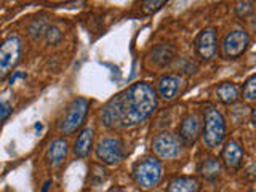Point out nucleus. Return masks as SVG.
<instances>
[{
  "instance_id": "2eb2a0df",
  "label": "nucleus",
  "mask_w": 256,
  "mask_h": 192,
  "mask_svg": "<svg viewBox=\"0 0 256 192\" xmlns=\"http://www.w3.org/2000/svg\"><path fill=\"white\" fill-rule=\"evenodd\" d=\"M69 152V142L62 138H58L52 141V144L48 146V160L53 166L62 164V160L68 157Z\"/></svg>"
},
{
  "instance_id": "dca6fc26",
  "label": "nucleus",
  "mask_w": 256,
  "mask_h": 192,
  "mask_svg": "<svg viewBox=\"0 0 256 192\" xmlns=\"http://www.w3.org/2000/svg\"><path fill=\"white\" fill-rule=\"evenodd\" d=\"M216 98L224 104H234L240 98V88L232 82H224L216 88Z\"/></svg>"
},
{
  "instance_id": "f03ea898",
  "label": "nucleus",
  "mask_w": 256,
  "mask_h": 192,
  "mask_svg": "<svg viewBox=\"0 0 256 192\" xmlns=\"http://www.w3.org/2000/svg\"><path fill=\"white\" fill-rule=\"evenodd\" d=\"M202 138L208 149L220 148L224 138H226V120H224L221 112L213 106H208L205 109V125Z\"/></svg>"
},
{
  "instance_id": "6ab92c4d",
  "label": "nucleus",
  "mask_w": 256,
  "mask_h": 192,
  "mask_svg": "<svg viewBox=\"0 0 256 192\" xmlns=\"http://www.w3.org/2000/svg\"><path fill=\"white\" fill-rule=\"evenodd\" d=\"M46 29L48 28H46V24H45L44 20H40V21L36 20L29 26V32H30V36L34 37V38H40V37H42V34H44V32H46Z\"/></svg>"
},
{
  "instance_id": "9d476101",
  "label": "nucleus",
  "mask_w": 256,
  "mask_h": 192,
  "mask_svg": "<svg viewBox=\"0 0 256 192\" xmlns=\"http://www.w3.org/2000/svg\"><path fill=\"white\" fill-rule=\"evenodd\" d=\"M200 130H202L200 118L196 114H189L182 118V122L180 125L178 138L181 140L182 144H194L200 136Z\"/></svg>"
},
{
  "instance_id": "20e7f679",
  "label": "nucleus",
  "mask_w": 256,
  "mask_h": 192,
  "mask_svg": "<svg viewBox=\"0 0 256 192\" xmlns=\"http://www.w3.org/2000/svg\"><path fill=\"white\" fill-rule=\"evenodd\" d=\"M22 54V42L18 36L6 37L0 45V78L10 76Z\"/></svg>"
},
{
  "instance_id": "aec40b11",
  "label": "nucleus",
  "mask_w": 256,
  "mask_h": 192,
  "mask_svg": "<svg viewBox=\"0 0 256 192\" xmlns=\"http://www.w3.org/2000/svg\"><path fill=\"white\" fill-rule=\"evenodd\" d=\"M253 13V4L252 2H240L236 6V14L238 18H246L248 14Z\"/></svg>"
},
{
  "instance_id": "f257e3e1",
  "label": "nucleus",
  "mask_w": 256,
  "mask_h": 192,
  "mask_svg": "<svg viewBox=\"0 0 256 192\" xmlns=\"http://www.w3.org/2000/svg\"><path fill=\"white\" fill-rule=\"evenodd\" d=\"M158 96L146 82H138L116 94L102 108L101 125L112 130H126L148 120L157 108Z\"/></svg>"
},
{
  "instance_id": "423d86ee",
  "label": "nucleus",
  "mask_w": 256,
  "mask_h": 192,
  "mask_svg": "<svg viewBox=\"0 0 256 192\" xmlns=\"http://www.w3.org/2000/svg\"><path fill=\"white\" fill-rule=\"evenodd\" d=\"M96 157L106 165H116L125 157V144L120 138L108 136L102 138L96 146Z\"/></svg>"
},
{
  "instance_id": "b1692460",
  "label": "nucleus",
  "mask_w": 256,
  "mask_h": 192,
  "mask_svg": "<svg viewBox=\"0 0 256 192\" xmlns=\"http://www.w3.org/2000/svg\"><path fill=\"white\" fill-rule=\"evenodd\" d=\"M26 77H28L26 72H21V70H13V74H10V76L6 77V82L10 84V85H13V84H14L18 78H26Z\"/></svg>"
},
{
  "instance_id": "393cba45",
  "label": "nucleus",
  "mask_w": 256,
  "mask_h": 192,
  "mask_svg": "<svg viewBox=\"0 0 256 192\" xmlns=\"http://www.w3.org/2000/svg\"><path fill=\"white\" fill-rule=\"evenodd\" d=\"M50 186H52V180H46V181L44 182V188H42V192H48V189H50Z\"/></svg>"
},
{
  "instance_id": "5701e85b",
  "label": "nucleus",
  "mask_w": 256,
  "mask_h": 192,
  "mask_svg": "<svg viewBox=\"0 0 256 192\" xmlns=\"http://www.w3.org/2000/svg\"><path fill=\"white\" fill-rule=\"evenodd\" d=\"M166 2H164V0H150V2H142V10L146 12V13H154L157 12L160 6H164Z\"/></svg>"
},
{
  "instance_id": "4468645a",
  "label": "nucleus",
  "mask_w": 256,
  "mask_h": 192,
  "mask_svg": "<svg viewBox=\"0 0 256 192\" xmlns=\"http://www.w3.org/2000/svg\"><path fill=\"white\" fill-rule=\"evenodd\" d=\"M168 192H198L200 181L194 176H178L168 184Z\"/></svg>"
},
{
  "instance_id": "39448f33",
  "label": "nucleus",
  "mask_w": 256,
  "mask_h": 192,
  "mask_svg": "<svg viewBox=\"0 0 256 192\" xmlns=\"http://www.w3.org/2000/svg\"><path fill=\"white\" fill-rule=\"evenodd\" d=\"M88 101L85 98H77L70 102V106L68 108L66 114H64L61 124H60V130L64 134H70L77 132L82 124L85 122L86 112H88Z\"/></svg>"
},
{
  "instance_id": "f3484780",
  "label": "nucleus",
  "mask_w": 256,
  "mask_h": 192,
  "mask_svg": "<svg viewBox=\"0 0 256 192\" xmlns=\"http://www.w3.org/2000/svg\"><path fill=\"white\" fill-rule=\"evenodd\" d=\"M198 173L202 174L205 180H216L221 173L220 160L214 158V157L202 160V164L198 165Z\"/></svg>"
},
{
  "instance_id": "f8f14e48",
  "label": "nucleus",
  "mask_w": 256,
  "mask_h": 192,
  "mask_svg": "<svg viewBox=\"0 0 256 192\" xmlns=\"http://www.w3.org/2000/svg\"><path fill=\"white\" fill-rule=\"evenodd\" d=\"M181 86H182V78L178 76H166L162 77L158 80V86H157V92L158 96L164 100H173L178 96V93L181 92Z\"/></svg>"
},
{
  "instance_id": "6e6552de",
  "label": "nucleus",
  "mask_w": 256,
  "mask_h": 192,
  "mask_svg": "<svg viewBox=\"0 0 256 192\" xmlns=\"http://www.w3.org/2000/svg\"><path fill=\"white\" fill-rule=\"evenodd\" d=\"M248 44H250V36H248L245 30L237 29V30L229 32L222 40L224 58L237 60L238 56H242L245 53V50L248 48Z\"/></svg>"
},
{
  "instance_id": "4be33fe9",
  "label": "nucleus",
  "mask_w": 256,
  "mask_h": 192,
  "mask_svg": "<svg viewBox=\"0 0 256 192\" xmlns=\"http://www.w3.org/2000/svg\"><path fill=\"white\" fill-rule=\"evenodd\" d=\"M12 110H13L12 104L8 102L6 100L0 98V122H4L5 118H8V117H10Z\"/></svg>"
},
{
  "instance_id": "0eeeda50",
  "label": "nucleus",
  "mask_w": 256,
  "mask_h": 192,
  "mask_svg": "<svg viewBox=\"0 0 256 192\" xmlns=\"http://www.w3.org/2000/svg\"><path fill=\"white\" fill-rule=\"evenodd\" d=\"M182 146L181 140L172 132L158 133L152 141V150L160 158H176L182 152Z\"/></svg>"
},
{
  "instance_id": "7ed1b4c3",
  "label": "nucleus",
  "mask_w": 256,
  "mask_h": 192,
  "mask_svg": "<svg viewBox=\"0 0 256 192\" xmlns=\"http://www.w3.org/2000/svg\"><path fill=\"white\" fill-rule=\"evenodd\" d=\"M162 164L156 157H144L133 168L134 182L141 189H152L162 181Z\"/></svg>"
},
{
  "instance_id": "ddd939ff",
  "label": "nucleus",
  "mask_w": 256,
  "mask_h": 192,
  "mask_svg": "<svg viewBox=\"0 0 256 192\" xmlns=\"http://www.w3.org/2000/svg\"><path fill=\"white\" fill-rule=\"evenodd\" d=\"M93 138H94L93 128H90V126L84 128V130L78 133L77 140L74 142V154L80 158H85L90 156L92 146H93Z\"/></svg>"
},
{
  "instance_id": "9b49d317",
  "label": "nucleus",
  "mask_w": 256,
  "mask_h": 192,
  "mask_svg": "<svg viewBox=\"0 0 256 192\" xmlns=\"http://www.w3.org/2000/svg\"><path fill=\"white\" fill-rule=\"evenodd\" d=\"M222 164L228 170H237L242 164V158H244V149L242 146L237 142V141H228L226 146L222 149Z\"/></svg>"
},
{
  "instance_id": "1a4fd4ad",
  "label": "nucleus",
  "mask_w": 256,
  "mask_h": 192,
  "mask_svg": "<svg viewBox=\"0 0 256 192\" xmlns=\"http://www.w3.org/2000/svg\"><path fill=\"white\" fill-rule=\"evenodd\" d=\"M197 53L204 60H213L218 53V42H216V30L213 28L204 29L196 40Z\"/></svg>"
},
{
  "instance_id": "a211bd4d",
  "label": "nucleus",
  "mask_w": 256,
  "mask_h": 192,
  "mask_svg": "<svg viewBox=\"0 0 256 192\" xmlns=\"http://www.w3.org/2000/svg\"><path fill=\"white\" fill-rule=\"evenodd\" d=\"M244 98L250 102L256 100V76L254 74L248 77L244 85Z\"/></svg>"
},
{
  "instance_id": "a878e982",
  "label": "nucleus",
  "mask_w": 256,
  "mask_h": 192,
  "mask_svg": "<svg viewBox=\"0 0 256 192\" xmlns=\"http://www.w3.org/2000/svg\"><path fill=\"white\" fill-rule=\"evenodd\" d=\"M108 192H124L122 189H110V190H108Z\"/></svg>"
},
{
  "instance_id": "412c9836",
  "label": "nucleus",
  "mask_w": 256,
  "mask_h": 192,
  "mask_svg": "<svg viewBox=\"0 0 256 192\" xmlns=\"http://www.w3.org/2000/svg\"><path fill=\"white\" fill-rule=\"evenodd\" d=\"M46 40H48V44H52V45H56L61 40L62 34H61V30L56 28V26H52V28H48L46 29Z\"/></svg>"
}]
</instances>
